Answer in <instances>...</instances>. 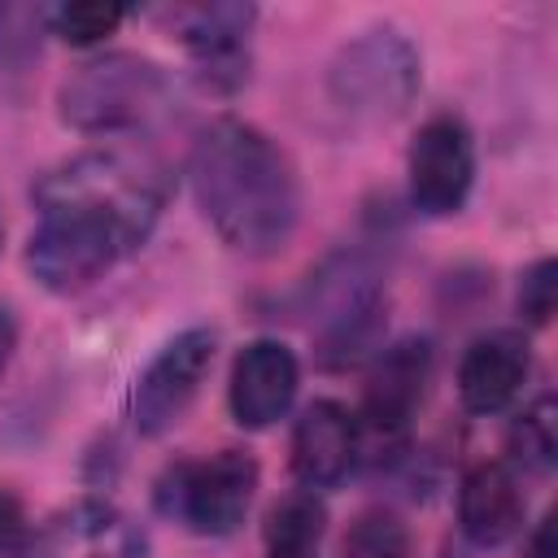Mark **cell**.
<instances>
[{
  "label": "cell",
  "mask_w": 558,
  "mask_h": 558,
  "mask_svg": "<svg viewBox=\"0 0 558 558\" xmlns=\"http://www.w3.org/2000/svg\"><path fill=\"white\" fill-rule=\"evenodd\" d=\"M554 275H558L554 262H536L519 283V314L536 327L549 323V314H554Z\"/></svg>",
  "instance_id": "obj_21"
},
{
  "label": "cell",
  "mask_w": 558,
  "mask_h": 558,
  "mask_svg": "<svg viewBox=\"0 0 558 558\" xmlns=\"http://www.w3.org/2000/svg\"><path fill=\"white\" fill-rule=\"evenodd\" d=\"M126 9L122 4H100V0H78V4H61L48 13L52 31L65 39V44H96L105 35H113L122 26Z\"/></svg>",
  "instance_id": "obj_20"
},
{
  "label": "cell",
  "mask_w": 558,
  "mask_h": 558,
  "mask_svg": "<svg viewBox=\"0 0 558 558\" xmlns=\"http://www.w3.org/2000/svg\"><path fill=\"white\" fill-rule=\"evenodd\" d=\"M192 192L205 222L240 253L266 257L301 218L296 170L253 122L218 118L192 144Z\"/></svg>",
  "instance_id": "obj_1"
},
{
  "label": "cell",
  "mask_w": 558,
  "mask_h": 558,
  "mask_svg": "<svg viewBox=\"0 0 558 558\" xmlns=\"http://www.w3.org/2000/svg\"><path fill=\"white\" fill-rule=\"evenodd\" d=\"M362 453L357 418L340 401H314L292 427V471L305 488H336Z\"/></svg>",
  "instance_id": "obj_14"
},
{
  "label": "cell",
  "mask_w": 558,
  "mask_h": 558,
  "mask_svg": "<svg viewBox=\"0 0 558 558\" xmlns=\"http://www.w3.org/2000/svg\"><path fill=\"white\" fill-rule=\"evenodd\" d=\"M527 379V344L510 331H493L471 340L458 366V397L471 414L506 410Z\"/></svg>",
  "instance_id": "obj_16"
},
{
  "label": "cell",
  "mask_w": 558,
  "mask_h": 558,
  "mask_svg": "<svg viewBox=\"0 0 558 558\" xmlns=\"http://www.w3.org/2000/svg\"><path fill=\"white\" fill-rule=\"evenodd\" d=\"M323 523L327 510L314 497V488H296L283 501H275V510L266 514V545L270 558H314L318 541H323Z\"/></svg>",
  "instance_id": "obj_17"
},
{
  "label": "cell",
  "mask_w": 558,
  "mask_h": 558,
  "mask_svg": "<svg viewBox=\"0 0 558 558\" xmlns=\"http://www.w3.org/2000/svg\"><path fill=\"white\" fill-rule=\"evenodd\" d=\"M510 458L532 471V475H549L558 462V405L549 392H541L510 427Z\"/></svg>",
  "instance_id": "obj_18"
},
{
  "label": "cell",
  "mask_w": 558,
  "mask_h": 558,
  "mask_svg": "<svg viewBox=\"0 0 558 558\" xmlns=\"http://www.w3.org/2000/svg\"><path fill=\"white\" fill-rule=\"evenodd\" d=\"M344 558H410V532L392 510H366L344 536Z\"/></svg>",
  "instance_id": "obj_19"
},
{
  "label": "cell",
  "mask_w": 558,
  "mask_h": 558,
  "mask_svg": "<svg viewBox=\"0 0 558 558\" xmlns=\"http://www.w3.org/2000/svg\"><path fill=\"white\" fill-rule=\"evenodd\" d=\"M214 349H218V336L209 327H192V331H179L148 366L144 375L135 379L131 388V423L135 432L144 436H161L166 427H174L187 405L196 401L209 366H214Z\"/></svg>",
  "instance_id": "obj_8"
},
{
  "label": "cell",
  "mask_w": 558,
  "mask_h": 558,
  "mask_svg": "<svg viewBox=\"0 0 558 558\" xmlns=\"http://www.w3.org/2000/svg\"><path fill=\"white\" fill-rule=\"evenodd\" d=\"M13 344H17V318H13L9 305H0V371H4L9 357H13Z\"/></svg>",
  "instance_id": "obj_24"
},
{
  "label": "cell",
  "mask_w": 558,
  "mask_h": 558,
  "mask_svg": "<svg viewBox=\"0 0 558 558\" xmlns=\"http://www.w3.org/2000/svg\"><path fill=\"white\" fill-rule=\"evenodd\" d=\"M26 545H31L26 510L13 493H0V558H22Z\"/></svg>",
  "instance_id": "obj_22"
},
{
  "label": "cell",
  "mask_w": 558,
  "mask_h": 558,
  "mask_svg": "<svg viewBox=\"0 0 558 558\" xmlns=\"http://www.w3.org/2000/svg\"><path fill=\"white\" fill-rule=\"evenodd\" d=\"M39 227L26 240V266L48 292H83L122 253H131L126 231L100 205L78 196L35 192Z\"/></svg>",
  "instance_id": "obj_2"
},
{
  "label": "cell",
  "mask_w": 558,
  "mask_h": 558,
  "mask_svg": "<svg viewBox=\"0 0 558 558\" xmlns=\"http://www.w3.org/2000/svg\"><path fill=\"white\" fill-rule=\"evenodd\" d=\"M35 192H57V196H78L100 205L105 214L118 218V227L126 231V240L140 248L166 205V179L153 161L122 153V148H105V153H83L70 157L65 166L48 170Z\"/></svg>",
  "instance_id": "obj_5"
},
{
  "label": "cell",
  "mask_w": 558,
  "mask_h": 558,
  "mask_svg": "<svg viewBox=\"0 0 558 558\" xmlns=\"http://www.w3.org/2000/svg\"><path fill=\"white\" fill-rule=\"evenodd\" d=\"M523 558H558V545H554V514H545V519H541V527L527 536Z\"/></svg>",
  "instance_id": "obj_23"
},
{
  "label": "cell",
  "mask_w": 558,
  "mask_h": 558,
  "mask_svg": "<svg viewBox=\"0 0 558 558\" xmlns=\"http://www.w3.org/2000/svg\"><path fill=\"white\" fill-rule=\"evenodd\" d=\"M475 179V144L462 118H427L410 144V201L414 209L445 218L462 209Z\"/></svg>",
  "instance_id": "obj_9"
},
{
  "label": "cell",
  "mask_w": 558,
  "mask_h": 558,
  "mask_svg": "<svg viewBox=\"0 0 558 558\" xmlns=\"http://www.w3.org/2000/svg\"><path fill=\"white\" fill-rule=\"evenodd\" d=\"M331 105L362 126L392 122L410 109L418 92V52L397 31H366L344 44L327 74Z\"/></svg>",
  "instance_id": "obj_4"
},
{
  "label": "cell",
  "mask_w": 558,
  "mask_h": 558,
  "mask_svg": "<svg viewBox=\"0 0 558 558\" xmlns=\"http://www.w3.org/2000/svg\"><path fill=\"white\" fill-rule=\"evenodd\" d=\"M301 371L288 344L279 340H253L240 349L235 366H231V414L240 427H270L288 414L292 397H296Z\"/></svg>",
  "instance_id": "obj_13"
},
{
  "label": "cell",
  "mask_w": 558,
  "mask_h": 558,
  "mask_svg": "<svg viewBox=\"0 0 558 558\" xmlns=\"http://www.w3.org/2000/svg\"><path fill=\"white\" fill-rule=\"evenodd\" d=\"M253 4H179L166 13V22L174 26V35L187 44V52L196 57L201 74L209 83L235 87L244 83V65H248V26H253Z\"/></svg>",
  "instance_id": "obj_12"
},
{
  "label": "cell",
  "mask_w": 558,
  "mask_h": 558,
  "mask_svg": "<svg viewBox=\"0 0 558 558\" xmlns=\"http://www.w3.org/2000/svg\"><path fill=\"white\" fill-rule=\"evenodd\" d=\"M432 375V349L427 340H401L392 349H384L366 375V392H362V440H401V432L410 427L423 388Z\"/></svg>",
  "instance_id": "obj_10"
},
{
  "label": "cell",
  "mask_w": 558,
  "mask_h": 558,
  "mask_svg": "<svg viewBox=\"0 0 558 558\" xmlns=\"http://www.w3.org/2000/svg\"><path fill=\"white\" fill-rule=\"evenodd\" d=\"M31 558H144V532L109 501H74L39 527Z\"/></svg>",
  "instance_id": "obj_11"
},
{
  "label": "cell",
  "mask_w": 558,
  "mask_h": 558,
  "mask_svg": "<svg viewBox=\"0 0 558 558\" xmlns=\"http://www.w3.org/2000/svg\"><path fill=\"white\" fill-rule=\"evenodd\" d=\"M523 488L514 480L510 466L501 462H480L462 475V488H458V523L466 532L471 545H506L519 527H523Z\"/></svg>",
  "instance_id": "obj_15"
},
{
  "label": "cell",
  "mask_w": 558,
  "mask_h": 558,
  "mask_svg": "<svg viewBox=\"0 0 558 558\" xmlns=\"http://www.w3.org/2000/svg\"><path fill=\"white\" fill-rule=\"evenodd\" d=\"M257 493V462L244 449H218L201 462H179L166 471L157 501L170 519L196 536H231Z\"/></svg>",
  "instance_id": "obj_6"
},
{
  "label": "cell",
  "mask_w": 558,
  "mask_h": 558,
  "mask_svg": "<svg viewBox=\"0 0 558 558\" xmlns=\"http://www.w3.org/2000/svg\"><path fill=\"white\" fill-rule=\"evenodd\" d=\"M310 296H314L310 314H314V340H318L323 362L344 366V362L362 357L366 349H375V340L384 331L388 292L362 257H336L314 279Z\"/></svg>",
  "instance_id": "obj_7"
},
{
  "label": "cell",
  "mask_w": 558,
  "mask_h": 558,
  "mask_svg": "<svg viewBox=\"0 0 558 558\" xmlns=\"http://www.w3.org/2000/svg\"><path fill=\"white\" fill-rule=\"evenodd\" d=\"M61 118L74 131H140L153 118L166 113L170 105V78L157 61L135 57V52H105L83 61L65 83H61Z\"/></svg>",
  "instance_id": "obj_3"
}]
</instances>
